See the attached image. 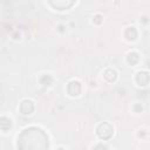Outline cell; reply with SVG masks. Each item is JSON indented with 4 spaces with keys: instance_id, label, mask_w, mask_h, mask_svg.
I'll return each instance as SVG.
<instances>
[{
    "instance_id": "30bf717a",
    "label": "cell",
    "mask_w": 150,
    "mask_h": 150,
    "mask_svg": "<svg viewBox=\"0 0 150 150\" xmlns=\"http://www.w3.org/2000/svg\"><path fill=\"white\" fill-rule=\"evenodd\" d=\"M127 60H128V63H129V64L134 66V64H136V63L138 62V60H139V56H138V54H137V53H135V52H131V53H129V55H128Z\"/></svg>"
},
{
    "instance_id": "3957f363",
    "label": "cell",
    "mask_w": 150,
    "mask_h": 150,
    "mask_svg": "<svg viewBox=\"0 0 150 150\" xmlns=\"http://www.w3.org/2000/svg\"><path fill=\"white\" fill-rule=\"evenodd\" d=\"M49 4L59 11H63V9H68L69 7H71L75 2L74 1H67V0L66 1L64 0H57V1H49Z\"/></svg>"
},
{
    "instance_id": "5bb4252c",
    "label": "cell",
    "mask_w": 150,
    "mask_h": 150,
    "mask_svg": "<svg viewBox=\"0 0 150 150\" xmlns=\"http://www.w3.org/2000/svg\"><path fill=\"white\" fill-rule=\"evenodd\" d=\"M94 22L97 23V25H100V23L102 22V16H101V15H96V16L94 18Z\"/></svg>"
},
{
    "instance_id": "8992f818",
    "label": "cell",
    "mask_w": 150,
    "mask_h": 150,
    "mask_svg": "<svg viewBox=\"0 0 150 150\" xmlns=\"http://www.w3.org/2000/svg\"><path fill=\"white\" fill-rule=\"evenodd\" d=\"M150 81V75L146 71H139L136 75V82L139 86H146Z\"/></svg>"
},
{
    "instance_id": "8fae6325",
    "label": "cell",
    "mask_w": 150,
    "mask_h": 150,
    "mask_svg": "<svg viewBox=\"0 0 150 150\" xmlns=\"http://www.w3.org/2000/svg\"><path fill=\"white\" fill-rule=\"evenodd\" d=\"M40 82H41L43 86H50L52 82H53V79H52V76H49V75H43V76L40 79Z\"/></svg>"
},
{
    "instance_id": "4fadbf2b",
    "label": "cell",
    "mask_w": 150,
    "mask_h": 150,
    "mask_svg": "<svg viewBox=\"0 0 150 150\" xmlns=\"http://www.w3.org/2000/svg\"><path fill=\"white\" fill-rule=\"evenodd\" d=\"M142 109H143V108H142V105H141L139 103H137V104H135V105H134V110H135L136 112H141V111H142Z\"/></svg>"
},
{
    "instance_id": "7a4b0ae2",
    "label": "cell",
    "mask_w": 150,
    "mask_h": 150,
    "mask_svg": "<svg viewBox=\"0 0 150 150\" xmlns=\"http://www.w3.org/2000/svg\"><path fill=\"white\" fill-rule=\"evenodd\" d=\"M96 132H97V135H98L100 138H102V139H108V138H110V137L112 136L114 130H112V127H111L109 123L103 122V123H101V124L97 127Z\"/></svg>"
},
{
    "instance_id": "ba28073f",
    "label": "cell",
    "mask_w": 150,
    "mask_h": 150,
    "mask_svg": "<svg viewBox=\"0 0 150 150\" xmlns=\"http://www.w3.org/2000/svg\"><path fill=\"white\" fill-rule=\"evenodd\" d=\"M11 125H12V123H11V120L9 118H7L5 116L0 117V127H1V130L2 131H7L11 128Z\"/></svg>"
},
{
    "instance_id": "5b68a950",
    "label": "cell",
    "mask_w": 150,
    "mask_h": 150,
    "mask_svg": "<svg viewBox=\"0 0 150 150\" xmlns=\"http://www.w3.org/2000/svg\"><path fill=\"white\" fill-rule=\"evenodd\" d=\"M20 110L22 114L25 115H29L33 112L34 110V103L30 101V100H23L20 104Z\"/></svg>"
},
{
    "instance_id": "9c48e42d",
    "label": "cell",
    "mask_w": 150,
    "mask_h": 150,
    "mask_svg": "<svg viewBox=\"0 0 150 150\" xmlns=\"http://www.w3.org/2000/svg\"><path fill=\"white\" fill-rule=\"evenodd\" d=\"M124 35L128 40H135L137 38V30H136L135 27H129V28H127Z\"/></svg>"
},
{
    "instance_id": "277c9868",
    "label": "cell",
    "mask_w": 150,
    "mask_h": 150,
    "mask_svg": "<svg viewBox=\"0 0 150 150\" xmlns=\"http://www.w3.org/2000/svg\"><path fill=\"white\" fill-rule=\"evenodd\" d=\"M67 90H68V94L71 95V96H77L80 93H81V84L79 81H71L69 82L68 87H67Z\"/></svg>"
},
{
    "instance_id": "52a82bcc",
    "label": "cell",
    "mask_w": 150,
    "mask_h": 150,
    "mask_svg": "<svg viewBox=\"0 0 150 150\" xmlns=\"http://www.w3.org/2000/svg\"><path fill=\"white\" fill-rule=\"evenodd\" d=\"M116 77H117V75H116V71L114 70V69H107L105 71H104V79L108 81V82H114L115 80H116Z\"/></svg>"
},
{
    "instance_id": "6da1fadb",
    "label": "cell",
    "mask_w": 150,
    "mask_h": 150,
    "mask_svg": "<svg viewBox=\"0 0 150 150\" xmlns=\"http://www.w3.org/2000/svg\"><path fill=\"white\" fill-rule=\"evenodd\" d=\"M48 145L46 132L35 127L25 129L18 137L19 150H48Z\"/></svg>"
},
{
    "instance_id": "9a60e30c",
    "label": "cell",
    "mask_w": 150,
    "mask_h": 150,
    "mask_svg": "<svg viewBox=\"0 0 150 150\" xmlns=\"http://www.w3.org/2000/svg\"><path fill=\"white\" fill-rule=\"evenodd\" d=\"M57 150H64V149H62V148H60V149H57Z\"/></svg>"
},
{
    "instance_id": "7c38bea8",
    "label": "cell",
    "mask_w": 150,
    "mask_h": 150,
    "mask_svg": "<svg viewBox=\"0 0 150 150\" xmlns=\"http://www.w3.org/2000/svg\"><path fill=\"white\" fill-rule=\"evenodd\" d=\"M93 150H108V148L104 144H97V145H95V148Z\"/></svg>"
}]
</instances>
